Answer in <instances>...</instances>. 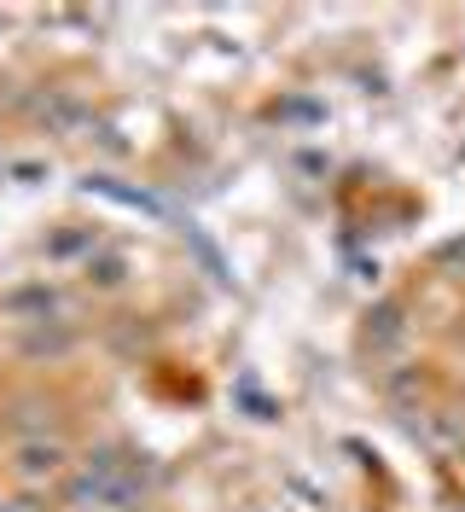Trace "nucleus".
<instances>
[{"instance_id":"f257e3e1","label":"nucleus","mask_w":465,"mask_h":512,"mask_svg":"<svg viewBox=\"0 0 465 512\" xmlns=\"http://www.w3.org/2000/svg\"><path fill=\"white\" fill-rule=\"evenodd\" d=\"M12 466H18V478H59L64 472V448L59 443H18V454H12Z\"/></svg>"},{"instance_id":"f03ea898","label":"nucleus","mask_w":465,"mask_h":512,"mask_svg":"<svg viewBox=\"0 0 465 512\" xmlns=\"http://www.w3.org/2000/svg\"><path fill=\"white\" fill-rule=\"evenodd\" d=\"M402 338H407V326H402V309H396V303H384V309L372 315V326H367V344H372V350H396Z\"/></svg>"}]
</instances>
